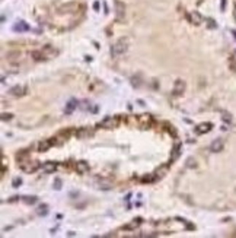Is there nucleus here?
Listing matches in <instances>:
<instances>
[{"label": "nucleus", "instance_id": "1", "mask_svg": "<svg viewBox=\"0 0 236 238\" xmlns=\"http://www.w3.org/2000/svg\"><path fill=\"white\" fill-rule=\"evenodd\" d=\"M127 51V40L121 38L120 41H117L114 45H112V56H120V54H124Z\"/></svg>", "mask_w": 236, "mask_h": 238}, {"label": "nucleus", "instance_id": "2", "mask_svg": "<svg viewBox=\"0 0 236 238\" xmlns=\"http://www.w3.org/2000/svg\"><path fill=\"white\" fill-rule=\"evenodd\" d=\"M21 168L25 172L31 174V172H34L38 168V162H35V161H24V162H21Z\"/></svg>", "mask_w": 236, "mask_h": 238}, {"label": "nucleus", "instance_id": "3", "mask_svg": "<svg viewBox=\"0 0 236 238\" xmlns=\"http://www.w3.org/2000/svg\"><path fill=\"white\" fill-rule=\"evenodd\" d=\"M102 127L105 129H112V127H117L118 126V118L117 117H106L105 120L101 123Z\"/></svg>", "mask_w": 236, "mask_h": 238}, {"label": "nucleus", "instance_id": "4", "mask_svg": "<svg viewBox=\"0 0 236 238\" xmlns=\"http://www.w3.org/2000/svg\"><path fill=\"white\" fill-rule=\"evenodd\" d=\"M42 54H44V57H47V59H51V57H56L58 53H57V50H54L53 47H50V45H47V47H44L42 50Z\"/></svg>", "mask_w": 236, "mask_h": 238}, {"label": "nucleus", "instance_id": "5", "mask_svg": "<svg viewBox=\"0 0 236 238\" xmlns=\"http://www.w3.org/2000/svg\"><path fill=\"white\" fill-rule=\"evenodd\" d=\"M184 89H185V83H184V80L178 79V80L175 82V85H174V94H175V95H181V94L184 92Z\"/></svg>", "mask_w": 236, "mask_h": 238}, {"label": "nucleus", "instance_id": "6", "mask_svg": "<svg viewBox=\"0 0 236 238\" xmlns=\"http://www.w3.org/2000/svg\"><path fill=\"white\" fill-rule=\"evenodd\" d=\"M92 133H93L92 129L83 127V129H80V130L76 132V137H79V139H82V137H89V136H92Z\"/></svg>", "mask_w": 236, "mask_h": 238}, {"label": "nucleus", "instance_id": "7", "mask_svg": "<svg viewBox=\"0 0 236 238\" xmlns=\"http://www.w3.org/2000/svg\"><path fill=\"white\" fill-rule=\"evenodd\" d=\"M221 149H223V139H216L210 145V151L211 152H220Z\"/></svg>", "mask_w": 236, "mask_h": 238}, {"label": "nucleus", "instance_id": "8", "mask_svg": "<svg viewBox=\"0 0 236 238\" xmlns=\"http://www.w3.org/2000/svg\"><path fill=\"white\" fill-rule=\"evenodd\" d=\"M76 171H77L79 174L87 172V171H89V164H87L86 161H79V162L76 164Z\"/></svg>", "mask_w": 236, "mask_h": 238}, {"label": "nucleus", "instance_id": "9", "mask_svg": "<svg viewBox=\"0 0 236 238\" xmlns=\"http://www.w3.org/2000/svg\"><path fill=\"white\" fill-rule=\"evenodd\" d=\"M56 168H57V164H56V162H45V164L42 165V171H44L45 174H51V172H54Z\"/></svg>", "mask_w": 236, "mask_h": 238}, {"label": "nucleus", "instance_id": "10", "mask_svg": "<svg viewBox=\"0 0 236 238\" xmlns=\"http://www.w3.org/2000/svg\"><path fill=\"white\" fill-rule=\"evenodd\" d=\"M211 129V124L210 123H205V124H200L197 129H195V132L198 133V135H201V133H205V132H208Z\"/></svg>", "mask_w": 236, "mask_h": 238}, {"label": "nucleus", "instance_id": "11", "mask_svg": "<svg viewBox=\"0 0 236 238\" xmlns=\"http://www.w3.org/2000/svg\"><path fill=\"white\" fill-rule=\"evenodd\" d=\"M53 143H51V140H44V142H40V145H38V151L40 152H45V151H48V148L51 146Z\"/></svg>", "mask_w": 236, "mask_h": 238}, {"label": "nucleus", "instance_id": "12", "mask_svg": "<svg viewBox=\"0 0 236 238\" xmlns=\"http://www.w3.org/2000/svg\"><path fill=\"white\" fill-rule=\"evenodd\" d=\"M77 107V101H74V99H71V101H69V104H67V107H66V114H71L73 112V110Z\"/></svg>", "mask_w": 236, "mask_h": 238}, {"label": "nucleus", "instance_id": "13", "mask_svg": "<svg viewBox=\"0 0 236 238\" xmlns=\"http://www.w3.org/2000/svg\"><path fill=\"white\" fill-rule=\"evenodd\" d=\"M140 223H142V218H137V219H134L131 223L126 225V226H124V229H134V228H137Z\"/></svg>", "mask_w": 236, "mask_h": 238}, {"label": "nucleus", "instance_id": "14", "mask_svg": "<svg viewBox=\"0 0 236 238\" xmlns=\"http://www.w3.org/2000/svg\"><path fill=\"white\" fill-rule=\"evenodd\" d=\"M181 149H182V145H176L175 148H174V154H172V156H171V161H175L178 156H179V154H181Z\"/></svg>", "mask_w": 236, "mask_h": 238}, {"label": "nucleus", "instance_id": "15", "mask_svg": "<svg viewBox=\"0 0 236 238\" xmlns=\"http://www.w3.org/2000/svg\"><path fill=\"white\" fill-rule=\"evenodd\" d=\"M13 29H15V31L22 32V31H26V29H28V25H26L25 22H18V24L13 27Z\"/></svg>", "mask_w": 236, "mask_h": 238}, {"label": "nucleus", "instance_id": "16", "mask_svg": "<svg viewBox=\"0 0 236 238\" xmlns=\"http://www.w3.org/2000/svg\"><path fill=\"white\" fill-rule=\"evenodd\" d=\"M191 21H192L194 24H201V15L197 13V12H192V13H191Z\"/></svg>", "mask_w": 236, "mask_h": 238}, {"label": "nucleus", "instance_id": "17", "mask_svg": "<svg viewBox=\"0 0 236 238\" xmlns=\"http://www.w3.org/2000/svg\"><path fill=\"white\" fill-rule=\"evenodd\" d=\"M37 213H38V215H41V216H45V215L48 213V207H47V204H41V206L38 207Z\"/></svg>", "mask_w": 236, "mask_h": 238}, {"label": "nucleus", "instance_id": "18", "mask_svg": "<svg viewBox=\"0 0 236 238\" xmlns=\"http://www.w3.org/2000/svg\"><path fill=\"white\" fill-rule=\"evenodd\" d=\"M140 121H142V123H143L144 126H147V124H149V123L152 121V117H150L149 114H143V115L140 117Z\"/></svg>", "mask_w": 236, "mask_h": 238}, {"label": "nucleus", "instance_id": "19", "mask_svg": "<svg viewBox=\"0 0 236 238\" xmlns=\"http://www.w3.org/2000/svg\"><path fill=\"white\" fill-rule=\"evenodd\" d=\"M37 197L35 196H26V197H24V202L26 203V204H34V203H37Z\"/></svg>", "mask_w": 236, "mask_h": 238}, {"label": "nucleus", "instance_id": "20", "mask_svg": "<svg viewBox=\"0 0 236 238\" xmlns=\"http://www.w3.org/2000/svg\"><path fill=\"white\" fill-rule=\"evenodd\" d=\"M117 15H118V18H121V15H123V12H124V6L120 3V2H117Z\"/></svg>", "mask_w": 236, "mask_h": 238}, {"label": "nucleus", "instance_id": "21", "mask_svg": "<svg viewBox=\"0 0 236 238\" xmlns=\"http://www.w3.org/2000/svg\"><path fill=\"white\" fill-rule=\"evenodd\" d=\"M10 94H12V95H21V94H22V88H21V86H13V88L10 89Z\"/></svg>", "mask_w": 236, "mask_h": 238}, {"label": "nucleus", "instance_id": "22", "mask_svg": "<svg viewBox=\"0 0 236 238\" xmlns=\"http://www.w3.org/2000/svg\"><path fill=\"white\" fill-rule=\"evenodd\" d=\"M32 57L35 60H41L44 57V54H42V51H32Z\"/></svg>", "mask_w": 236, "mask_h": 238}, {"label": "nucleus", "instance_id": "23", "mask_svg": "<svg viewBox=\"0 0 236 238\" xmlns=\"http://www.w3.org/2000/svg\"><path fill=\"white\" fill-rule=\"evenodd\" d=\"M21 184H22V180H21L19 177H16V178H13V181H12V186H13L15 188H16V187H19Z\"/></svg>", "mask_w": 236, "mask_h": 238}, {"label": "nucleus", "instance_id": "24", "mask_svg": "<svg viewBox=\"0 0 236 238\" xmlns=\"http://www.w3.org/2000/svg\"><path fill=\"white\" fill-rule=\"evenodd\" d=\"M54 188H56V190H60V188H61V180H60V178H56V181H54Z\"/></svg>", "mask_w": 236, "mask_h": 238}, {"label": "nucleus", "instance_id": "25", "mask_svg": "<svg viewBox=\"0 0 236 238\" xmlns=\"http://www.w3.org/2000/svg\"><path fill=\"white\" fill-rule=\"evenodd\" d=\"M165 172H166V167H162L160 170H158V175H165Z\"/></svg>", "mask_w": 236, "mask_h": 238}, {"label": "nucleus", "instance_id": "26", "mask_svg": "<svg viewBox=\"0 0 236 238\" xmlns=\"http://www.w3.org/2000/svg\"><path fill=\"white\" fill-rule=\"evenodd\" d=\"M188 167H195V161H192L191 158L188 159Z\"/></svg>", "mask_w": 236, "mask_h": 238}, {"label": "nucleus", "instance_id": "27", "mask_svg": "<svg viewBox=\"0 0 236 238\" xmlns=\"http://www.w3.org/2000/svg\"><path fill=\"white\" fill-rule=\"evenodd\" d=\"M6 118L9 120V118H10V114H3V115H2V120H6Z\"/></svg>", "mask_w": 236, "mask_h": 238}, {"label": "nucleus", "instance_id": "28", "mask_svg": "<svg viewBox=\"0 0 236 238\" xmlns=\"http://www.w3.org/2000/svg\"><path fill=\"white\" fill-rule=\"evenodd\" d=\"M187 228H188V229H194V225H192V223H188Z\"/></svg>", "mask_w": 236, "mask_h": 238}]
</instances>
